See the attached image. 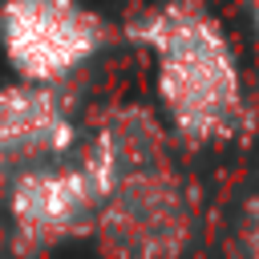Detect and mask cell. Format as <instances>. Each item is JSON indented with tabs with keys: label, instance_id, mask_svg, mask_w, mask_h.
Wrapping results in <instances>:
<instances>
[{
	"label": "cell",
	"instance_id": "cell-1",
	"mask_svg": "<svg viewBox=\"0 0 259 259\" xmlns=\"http://www.w3.org/2000/svg\"><path fill=\"white\" fill-rule=\"evenodd\" d=\"M154 49L158 101L170 130L186 142L235 134L243 113V77L231 40L198 0H170L134 32Z\"/></svg>",
	"mask_w": 259,
	"mask_h": 259
},
{
	"label": "cell",
	"instance_id": "cell-2",
	"mask_svg": "<svg viewBox=\"0 0 259 259\" xmlns=\"http://www.w3.org/2000/svg\"><path fill=\"white\" fill-rule=\"evenodd\" d=\"M93 227L109 259H174L190 239V202L166 166H150L105 194Z\"/></svg>",
	"mask_w": 259,
	"mask_h": 259
},
{
	"label": "cell",
	"instance_id": "cell-3",
	"mask_svg": "<svg viewBox=\"0 0 259 259\" xmlns=\"http://www.w3.org/2000/svg\"><path fill=\"white\" fill-rule=\"evenodd\" d=\"M105 40V24L77 0H4L0 45L20 81L57 85Z\"/></svg>",
	"mask_w": 259,
	"mask_h": 259
},
{
	"label": "cell",
	"instance_id": "cell-4",
	"mask_svg": "<svg viewBox=\"0 0 259 259\" xmlns=\"http://www.w3.org/2000/svg\"><path fill=\"white\" fill-rule=\"evenodd\" d=\"M4 198H8L12 227L32 243L65 239L93 227L101 206V190L85 166H49V162L20 166Z\"/></svg>",
	"mask_w": 259,
	"mask_h": 259
},
{
	"label": "cell",
	"instance_id": "cell-5",
	"mask_svg": "<svg viewBox=\"0 0 259 259\" xmlns=\"http://www.w3.org/2000/svg\"><path fill=\"white\" fill-rule=\"evenodd\" d=\"M77 130L45 81H12L0 85V146L8 150L12 166H36L53 162L73 146Z\"/></svg>",
	"mask_w": 259,
	"mask_h": 259
},
{
	"label": "cell",
	"instance_id": "cell-6",
	"mask_svg": "<svg viewBox=\"0 0 259 259\" xmlns=\"http://www.w3.org/2000/svg\"><path fill=\"white\" fill-rule=\"evenodd\" d=\"M243 255L259 259V202H251L243 210Z\"/></svg>",
	"mask_w": 259,
	"mask_h": 259
},
{
	"label": "cell",
	"instance_id": "cell-7",
	"mask_svg": "<svg viewBox=\"0 0 259 259\" xmlns=\"http://www.w3.org/2000/svg\"><path fill=\"white\" fill-rule=\"evenodd\" d=\"M12 170H16V166H12V158H8V150L0 146V194L8 190V182H12Z\"/></svg>",
	"mask_w": 259,
	"mask_h": 259
},
{
	"label": "cell",
	"instance_id": "cell-8",
	"mask_svg": "<svg viewBox=\"0 0 259 259\" xmlns=\"http://www.w3.org/2000/svg\"><path fill=\"white\" fill-rule=\"evenodd\" d=\"M251 12H255V40H259V0H251Z\"/></svg>",
	"mask_w": 259,
	"mask_h": 259
}]
</instances>
